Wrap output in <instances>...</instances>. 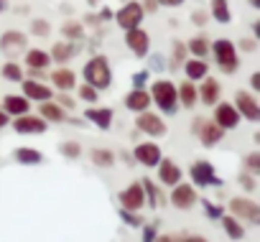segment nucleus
<instances>
[{
  "instance_id": "obj_1",
  "label": "nucleus",
  "mask_w": 260,
  "mask_h": 242,
  "mask_svg": "<svg viewBox=\"0 0 260 242\" xmlns=\"http://www.w3.org/2000/svg\"><path fill=\"white\" fill-rule=\"evenodd\" d=\"M209 54L214 56V64L219 66L222 74H235L240 66V56H237V46L230 39H217L209 41Z\"/></svg>"
},
{
  "instance_id": "obj_2",
  "label": "nucleus",
  "mask_w": 260,
  "mask_h": 242,
  "mask_svg": "<svg viewBox=\"0 0 260 242\" xmlns=\"http://www.w3.org/2000/svg\"><path fill=\"white\" fill-rule=\"evenodd\" d=\"M82 79L84 84H92L94 89H107L112 84V69H110V61L105 56H92L84 69H82Z\"/></svg>"
},
{
  "instance_id": "obj_3",
  "label": "nucleus",
  "mask_w": 260,
  "mask_h": 242,
  "mask_svg": "<svg viewBox=\"0 0 260 242\" xmlns=\"http://www.w3.org/2000/svg\"><path fill=\"white\" fill-rule=\"evenodd\" d=\"M151 102H156L161 107V112H176L179 107V97H176V84L171 79H156L151 84Z\"/></svg>"
},
{
  "instance_id": "obj_4",
  "label": "nucleus",
  "mask_w": 260,
  "mask_h": 242,
  "mask_svg": "<svg viewBox=\"0 0 260 242\" xmlns=\"http://www.w3.org/2000/svg\"><path fill=\"white\" fill-rule=\"evenodd\" d=\"M191 128H194V135L199 138V143L207 146V148L217 146V143L224 138V130L214 123V120H202V117H197Z\"/></svg>"
},
{
  "instance_id": "obj_5",
  "label": "nucleus",
  "mask_w": 260,
  "mask_h": 242,
  "mask_svg": "<svg viewBox=\"0 0 260 242\" xmlns=\"http://www.w3.org/2000/svg\"><path fill=\"white\" fill-rule=\"evenodd\" d=\"M143 16H146V11H143V6L138 3V0H125V6L115 13V21H117V26L120 28H136V26H141L143 23Z\"/></svg>"
},
{
  "instance_id": "obj_6",
  "label": "nucleus",
  "mask_w": 260,
  "mask_h": 242,
  "mask_svg": "<svg viewBox=\"0 0 260 242\" xmlns=\"http://www.w3.org/2000/svg\"><path fill=\"white\" fill-rule=\"evenodd\" d=\"M136 128H138L141 133L151 135V138H164V135L169 133V128H166V123H164V117L156 115V112H148V110L138 112V117H136Z\"/></svg>"
},
{
  "instance_id": "obj_7",
  "label": "nucleus",
  "mask_w": 260,
  "mask_h": 242,
  "mask_svg": "<svg viewBox=\"0 0 260 242\" xmlns=\"http://www.w3.org/2000/svg\"><path fill=\"white\" fill-rule=\"evenodd\" d=\"M189 176L194 181V186H222V179H217L214 174V166L209 161H194L191 168H189Z\"/></svg>"
},
{
  "instance_id": "obj_8",
  "label": "nucleus",
  "mask_w": 260,
  "mask_h": 242,
  "mask_svg": "<svg viewBox=\"0 0 260 242\" xmlns=\"http://www.w3.org/2000/svg\"><path fill=\"white\" fill-rule=\"evenodd\" d=\"M46 128H49V123L41 117V115H18L16 120H13V130L18 133V135H41V133H46Z\"/></svg>"
},
{
  "instance_id": "obj_9",
  "label": "nucleus",
  "mask_w": 260,
  "mask_h": 242,
  "mask_svg": "<svg viewBox=\"0 0 260 242\" xmlns=\"http://www.w3.org/2000/svg\"><path fill=\"white\" fill-rule=\"evenodd\" d=\"M26 49H28V39H26V33H21V31H6L3 36H0V51H3L8 59H16L18 54H26Z\"/></svg>"
},
{
  "instance_id": "obj_10",
  "label": "nucleus",
  "mask_w": 260,
  "mask_h": 242,
  "mask_svg": "<svg viewBox=\"0 0 260 242\" xmlns=\"http://www.w3.org/2000/svg\"><path fill=\"white\" fill-rule=\"evenodd\" d=\"M141 206H146V191H143V184L136 181V184H130L127 189L120 191V209L141 212Z\"/></svg>"
},
{
  "instance_id": "obj_11",
  "label": "nucleus",
  "mask_w": 260,
  "mask_h": 242,
  "mask_svg": "<svg viewBox=\"0 0 260 242\" xmlns=\"http://www.w3.org/2000/svg\"><path fill=\"white\" fill-rule=\"evenodd\" d=\"M240 112L235 110V105L232 102H217L214 105V123L227 133V130H235L237 125H240Z\"/></svg>"
},
{
  "instance_id": "obj_12",
  "label": "nucleus",
  "mask_w": 260,
  "mask_h": 242,
  "mask_svg": "<svg viewBox=\"0 0 260 242\" xmlns=\"http://www.w3.org/2000/svg\"><path fill=\"white\" fill-rule=\"evenodd\" d=\"M197 189L194 186H189V184H184V181H179L176 186H171V196H169V201H171V206H176V209H191L194 204H197Z\"/></svg>"
},
{
  "instance_id": "obj_13",
  "label": "nucleus",
  "mask_w": 260,
  "mask_h": 242,
  "mask_svg": "<svg viewBox=\"0 0 260 242\" xmlns=\"http://www.w3.org/2000/svg\"><path fill=\"white\" fill-rule=\"evenodd\" d=\"M125 44H127V49L133 51L136 56H148V51H151V36H148V31L141 28V26L127 28V33H125Z\"/></svg>"
},
{
  "instance_id": "obj_14",
  "label": "nucleus",
  "mask_w": 260,
  "mask_h": 242,
  "mask_svg": "<svg viewBox=\"0 0 260 242\" xmlns=\"http://www.w3.org/2000/svg\"><path fill=\"white\" fill-rule=\"evenodd\" d=\"M235 110L240 112V117L250 120V123H257V117H260V107H257V99L252 92H245L240 89L235 94Z\"/></svg>"
},
{
  "instance_id": "obj_15",
  "label": "nucleus",
  "mask_w": 260,
  "mask_h": 242,
  "mask_svg": "<svg viewBox=\"0 0 260 242\" xmlns=\"http://www.w3.org/2000/svg\"><path fill=\"white\" fill-rule=\"evenodd\" d=\"M21 82H23V97L31 99V102H46V99L54 97L51 87L44 84L41 79H21Z\"/></svg>"
},
{
  "instance_id": "obj_16",
  "label": "nucleus",
  "mask_w": 260,
  "mask_h": 242,
  "mask_svg": "<svg viewBox=\"0 0 260 242\" xmlns=\"http://www.w3.org/2000/svg\"><path fill=\"white\" fill-rule=\"evenodd\" d=\"M230 212L235 219H247V222H257V204L252 199H242V196H235L230 201Z\"/></svg>"
},
{
  "instance_id": "obj_17",
  "label": "nucleus",
  "mask_w": 260,
  "mask_h": 242,
  "mask_svg": "<svg viewBox=\"0 0 260 242\" xmlns=\"http://www.w3.org/2000/svg\"><path fill=\"white\" fill-rule=\"evenodd\" d=\"M133 156H136V161L141 163V166H148V168H156L158 166V161H161V148L156 146V143H138L136 146V151H133Z\"/></svg>"
},
{
  "instance_id": "obj_18",
  "label": "nucleus",
  "mask_w": 260,
  "mask_h": 242,
  "mask_svg": "<svg viewBox=\"0 0 260 242\" xmlns=\"http://www.w3.org/2000/svg\"><path fill=\"white\" fill-rule=\"evenodd\" d=\"M197 97H199L204 105H212V107H214V105L219 102V97H222V87H219V82H217L214 77L207 74V77L202 79V87L197 89Z\"/></svg>"
},
{
  "instance_id": "obj_19",
  "label": "nucleus",
  "mask_w": 260,
  "mask_h": 242,
  "mask_svg": "<svg viewBox=\"0 0 260 242\" xmlns=\"http://www.w3.org/2000/svg\"><path fill=\"white\" fill-rule=\"evenodd\" d=\"M84 117L89 120L92 125H97L100 130H107L112 125V110L110 107H97V105H89L84 110Z\"/></svg>"
},
{
  "instance_id": "obj_20",
  "label": "nucleus",
  "mask_w": 260,
  "mask_h": 242,
  "mask_svg": "<svg viewBox=\"0 0 260 242\" xmlns=\"http://www.w3.org/2000/svg\"><path fill=\"white\" fill-rule=\"evenodd\" d=\"M156 168H158V179H161V184H166V186H176V184L181 181V168H179L171 158H161Z\"/></svg>"
},
{
  "instance_id": "obj_21",
  "label": "nucleus",
  "mask_w": 260,
  "mask_h": 242,
  "mask_svg": "<svg viewBox=\"0 0 260 242\" xmlns=\"http://www.w3.org/2000/svg\"><path fill=\"white\" fill-rule=\"evenodd\" d=\"M125 107L130 110V112H143V110H148L151 107V94L141 87H133L127 92V97H125Z\"/></svg>"
},
{
  "instance_id": "obj_22",
  "label": "nucleus",
  "mask_w": 260,
  "mask_h": 242,
  "mask_svg": "<svg viewBox=\"0 0 260 242\" xmlns=\"http://www.w3.org/2000/svg\"><path fill=\"white\" fill-rule=\"evenodd\" d=\"M184 74H186L189 82H202V79L209 74V64H207L204 59H197V56L184 59Z\"/></svg>"
},
{
  "instance_id": "obj_23",
  "label": "nucleus",
  "mask_w": 260,
  "mask_h": 242,
  "mask_svg": "<svg viewBox=\"0 0 260 242\" xmlns=\"http://www.w3.org/2000/svg\"><path fill=\"white\" fill-rule=\"evenodd\" d=\"M31 110V99H26L23 94H6L3 99V112L6 115H26Z\"/></svg>"
},
{
  "instance_id": "obj_24",
  "label": "nucleus",
  "mask_w": 260,
  "mask_h": 242,
  "mask_svg": "<svg viewBox=\"0 0 260 242\" xmlns=\"http://www.w3.org/2000/svg\"><path fill=\"white\" fill-rule=\"evenodd\" d=\"M39 115L46 120V123H64V120H67V110H64L59 102H54V99H46V102H41V107H39Z\"/></svg>"
},
{
  "instance_id": "obj_25",
  "label": "nucleus",
  "mask_w": 260,
  "mask_h": 242,
  "mask_svg": "<svg viewBox=\"0 0 260 242\" xmlns=\"http://www.w3.org/2000/svg\"><path fill=\"white\" fill-rule=\"evenodd\" d=\"M51 84H54L59 92H69V89H74V84H77V74H74L72 69H67V66H59V69L51 74Z\"/></svg>"
},
{
  "instance_id": "obj_26",
  "label": "nucleus",
  "mask_w": 260,
  "mask_h": 242,
  "mask_svg": "<svg viewBox=\"0 0 260 242\" xmlns=\"http://www.w3.org/2000/svg\"><path fill=\"white\" fill-rule=\"evenodd\" d=\"M74 54H77V46H74V44H64V41H56V44L51 46V51H49L51 61H56L59 66H64L67 61H72Z\"/></svg>"
},
{
  "instance_id": "obj_27",
  "label": "nucleus",
  "mask_w": 260,
  "mask_h": 242,
  "mask_svg": "<svg viewBox=\"0 0 260 242\" xmlns=\"http://www.w3.org/2000/svg\"><path fill=\"white\" fill-rule=\"evenodd\" d=\"M176 97H179V102H181V107H186V110H191L197 102H199V97H197V87H194V82H181V87H176Z\"/></svg>"
},
{
  "instance_id": "obj_28",
  "label": "nucleus",
  "mask_w": 260,
  "mask_h": 242,
  "mask_svg": "<svg viewBox=\"0 0 260 242\" xmlns=\"http://www.w3.org/2000/svg\"><path fill=\"white\" fill-rule=\"evenodd\" d=\"M26 64L28 69H46L51 64V56L44 49H26Z\"/></svg>"
},
{
  "instance_id": "obj_29",
  "label": "nucleus",
  "mask_w": 260,
  "mask_h": 242,
  "mask_svg": "<svg viewBox=\"0 0 260 242\" xmlns=\"http://www.w3.org/2000/svg\"><path fill=\"white\" fill-rule=\"evenodd\" d=\"M219 219H222V229L227 232L230 239H242L245 237V227H242L240 219H235L232 214H222Z\"/></svg>"
},
{
  "instance_id": "obj_30",
  "label": "nucleus",
  "mask_w": 260,
  "mask_h": 242,
  "mask_svg": "<svg viewBox=\"0 0 260 242\" xmlns=\"http://www.w3.org/2000/svg\"><path fill=\"white\" fill-rule=\"evenodd\" d=\"M212 18L222 26H227L232 21V11H230V0H212Z\"/></svg>"
},
{
  "instance_id": "obj_31",
  "label": "nucleus",
  "mask_w": 260,
  "mask_h": 242,
  "mask_svg": "<svg viewBox=\"0 0 260 242\" xmlns=\"http://www.w3.org/2000/svg\"><path fill=\"white\" fill-rule=\"evenodd\" d=\"M13 156H16V161H18L21 166H39V163L44 161L41 151H36V148H18Z\"/></svg>"
},
{
  "instance_id": "obj_32",
  "label": "nucleus",
  "mask_w": 260,
  "mask_h": 242,
  "mask_svg": "<svg viewBox=\"0 0 260 242\" xmlns=\"http://www.w3.org/2000/svg\"><path fill=\"white\" fill-rule=\"evenodd\" d=\"M186 51H189L191 56H197V59H204V56L209 54V39H207V36H194V39L186 44Z\"/></svg>"
},
{
  "instance_id": "obj_33",
  "label": "nucleus",
  "mask_w": 260,
  "mask_h": 242,
  "mask_svg": "<svg viewBox=\"0 0 260 242\" xmlns=\"http://www.w3.org/2000/svg\"><path fill=\"white\" fill-rule=\"evenodd\" d=\"M89 156H92V163L100 166V168H110V166H115V153L107 151V148H94Z\"/></svg>"
},
{
  "instance_id": "obj_34",
  "label": "nucleus",
  "mask_w": 260,
  "mask_h": 242,
  "mask_svg": "<svg viewBox=\"0 0 260 242\" xmlns=\"http://www.w3.org/2000/svg\"><path fill=\"white\" fill-rule=\"evenodd\" d=\"M0 74H3L6 82H21V79H23V69H21V64H18L16 59L6 61L3 69H0Z\"/></svg>"
},
{
  "instance_id": "obj_35",
  "label": "nucleus",
  "mask_w": 260,
  "mask_h": 242,
  "mask_svg": "<svg viewBox=\"0 0 260 242\" xmlns=\"http://www.w3.org/2000/svg\"><path fill=\"white\" fill-rule=\"evenodd\" d=\"M61 33H64L69 41H79V39H84V26H82L79 21H67V23L61 26Z\"/></svg>"
},
{
  "instance_id": "obj_36",
  "label": "nucleus",
  "mask_w": 260,
  "mask_h": 242,
  "mask_svg": "<svg viewBox=\"0 0 260 242\" xmlns=\"http://www.w3.org/2000/svg\"><path fill=\"white\" fill-rule=\"evenodd\" d=\"M79 99L87 105H97L100 102V89H94L92 84H82L79 87Z\"/></svg>"
},
{
  "instance_id": "obj_37",
  "label": "nucleus",
  "mask_w": 260,
  "mask_h": 242,
  "mask_svg": "<svg viewBox=\"0 0 260 242\" xmlns=\"http://www.w3.org/2000/svg\"><path fill=\"white\" fill-rule=\"evenodd\" d=\"M143 184V191L148 194V201H151V206H158V204H164V196H158V189L146 179V181H141Z\"/></svg>"
},
{
  "instance_id": "obj_38",
  "label": "nucleus",
  "mask_w": 260,
  "mask_h": 242,
  "mask_svg": "<svg viewBox=\"0 0 260 242\" xmlns=\"http://www.w3.org/2000/svg\"><path fill=\"white\" fill-rule=\"evenodd\" d=\"M31 33L34 36H49L51 33V26H49V21H44V18H36V21H31Z\"/></svg>"
},
{
  "instance_id": "obj_39",
  "label": "nucleus",
  "mask_w": 260,
  "mask_h": 242,
  "mask_svg": "<svg viewBox=\"0 0 260 242\" xmlns=\"http://www.w3.org/2000/svg\"><path fill=\"white\" fill-rule=\"evenodd\" d=\"M61 156H67V158H79L82 156V146L79 143H74V141H67V143H61Z\"/></svg>"
},
{
  "instance_id": "obj_40",
  "label": "nucleus",
  "mask_w": 260,
  "mask_h": 242,
  "mask_svg": "<svg viewBox=\"0 0 260 242\" xmlns=\"http://www.w3.org/2000/svg\"><path fill=\"white\" fill-rule=\"evenodd\" d=\"M120 217H122V222L125 224H130V227H141L143 224V219L136 214V212H127V209H120Z\"/></svg>"
},
{
  "instance_id": "obj_41",
  "label": "nucleus",
  "mask_w": 260,
  "mask_h": 242,
  "mask_svg": "<svg viewBox=\"0 0 260 242\" xmlns=\"http://www.w3.org/2000/svg\"><path fill=\"white\" fill-rule=\"evenodd\" d=\"M186 56H189V51H186V44H181V41H174V61H176V64H181Z\"/></svg>"
},
{
  "instance_id": "obj_42",
  "label": "nucleus",
  "mask_w": 260,
  "mask_h": 242,
  "mask_svg": "<svg viewBox=\"0 0 260 242\" xmlns=\"http://www.w3.org/2000/svg\"><path fill=\"white\" fill-rule=\"evenodd\" d=\"M245 166H247V168H250V174L255 176V174L260 171V156H257V153H250V156H247V161H245Z\"/></svg>"
},
{
  "instance_id": "obj_43",
  "label": "nucleus",
  "mask_w": 260,
  "mask_h": 242,
  "mask_svg": "<svg viewBox=\"0 0 260 242\" xmlns=\"http://www.w3.org/2000/svg\"><path fill=\"white\" fill-rule=\"evenodd\" d=\"M237 181H240V186H242L245 191H255V186H257V184H255V179H252L250 174H240V179H237Z\"/></svg>"
},
{
  "instance_id": "obj_44",
  "label": "nucleus",
  "mask_w": 260,
  "mask_h": 242,
  "mask_svg": "<svg viewBox=\"0 0 260 242\" xmlns=\"http://www.w3.org/2000/svg\"><path fill=\"white\" fill-rule=\"evenodd\" d=\"M202 206L207 209V214H209L212 219H219V217H222V206H214V204H212V201H207V199L202 201Z\"/></svg>"
},
{
  "instance_id": "obj_45",
  "label": "nucleus",
  "mask_w": 260,
  "mask_h": 242,
  "mask_svg": "<svg viewBox=\"0 0 260 242\" xmlns=\"http://www.w3.org/2000/svg\"><path fill=\"white\" fill-rule=\"evenodd\" d=\"M255 49H257L255 39H242V41H240V51H247V54H252Z\"/></svg>"
},
{
  "instance_id": "obj_46",
  "label": "nucleus",
  "mask_w": 260,
  "mask_h": 242,
  "mask_svg": "<svg viewBox=\"0 0 260 242\" xmlns=\"http://www.w3.org/2000/svg\"><path fill=\"white\" fill-rule=\"evenodd\" d=\"M174 242H209V239L202 237V234H186V237H179V239H174Z\"/></svg>"
},
{
  "instance_id": "obj_47",
  "label": "nucleus",
  "mask_w": 260,
  "mask_h": 242,
  "mask_svg": "<svg viewBox=\"0 0 260 242\" xmlns=\"http://www.w3.org/2000/svg\"><path fill=\"white\" fill-rule=\"evenodd\" d=\"M207 18H209V16H207L204 11H194V16H191V21H194L197 26H204V23H207Z\"/></svg>"
},
{
  "instance_id": "obj_48",
  "label": "nucleus",
  "mask_w": 260,
  "mask_h": 242,
  "mask_svg": "<svg viewBox=\"0 0 260 242\" xmlns=\"http://www.w3.org/2000/svg\"><path fill=\"white\" fill-rule=\"evenodd\" d=\"M146 82H148V72H138V74L133 77V84H136L138 89H141V87H143Z\"/></svg>"
},
{
  "instance_id": "obj_49",
  "label": "nucleus",
  "mask_w": 260,
  "mask_h": 242,
  "mask_svg": "<svg viewBox=\"0 0 260 242\" xmlns=\"http://www.w3.org/2000/svg\"><path fill=\"white\" fill-rule=\"evenodd\" d=\"M56 102H59L64 110H72V107H74V99H72V97H67V94H59V97H56Z\"/></svg>"
},
{
  "instance_id": "obj_50",
  "label": "nucleus",
  "mask_w": 260,
  "mask_h": 242,
  "mask_svg": "<svg viewBox=\"0 0 260 242\" xmlns=\"http://www.w3.org/2000/svg\"><path fill=\"white\" fill-rule=\"evenodd\" d=\"M158 234H156V227H143V242H153Z\"/></svg>"
},
{
  "instance_id": "obj_51",
  "label": "nucleus",
  "mask_w": 260,
  "mask_h": 242,
  "mask_svg": "<svg viewBox=\"0 0 260 242\" xmlns=\"http://www.w3.org/2000/svg\"><path fill=\"white\" fill-rule=\"evenodd\" d=\"M143 6V3H141ZM158 8V0H146V6H143V11H148V13H153Z\"/></svg>"
},
{
  "instance_id": "obj_52",
  "label": "nucleus",
  "mask_w": 260,
  "mask_h": 242,
  "mask_svg": "<svg viewBox=\"0 0 260 242\" xmlns=\"http://www.w3.org/2000/svg\"><path fill=\"white\" fill-rule=\"evenodd\" d=\"M158 3H161V6H166V8H179V6L184 3V0H158Z\"/></svg>"
},
{
  "instance_id": "obj_53",
  "label": "nucleus",
  "mask_w": 260,
  "mask_h": 242,
  "mask_svg": "<svg viewBox=\"0 0 260 242\" xmlns=\"http://www.w3.org/2000/svg\"><path fill=\"white\" fill-rule=\"evenodd\" d=\"M250 84H252V92H257V89H260V74H257V72L250 77Z\"/></svg>"
},
{
  "instance_id": "obj_54",
  "label": "nucleus",
  "mask_w": 260,
  "mask_h": 242,
  "mask_svg": "<svg viewBox=\"0 0 260 242\" xmlns=\"http://www.w3.org/2000/svg\"><path fill=\"white\" fill-rule=\"evenodd\" d=\"M8 123H11V115H6L3 110H0V130H3V128H6Z\"/></svg>"
},
{
  "instance_id": "obj_55",
  "label": "nucleus",
  "mask_w": 260,
  "mask_h": 242,
  "mask_svg": "<svg viewBox=\"0 0 260 242\" xmlns=\"http://www.w3.org/2000/svg\"><path fill=\"white\" fill-rule=\"evenodd\" d=\"M153 242H174V237H171V234H161V237H156Z\"/></svg>"
},
{
  "instance_id": "obj_56",
  "label": "nucleus",
  "mask_w": 260,
  "mask_h": 242,
  "mask_svg": "<svg viewBox=\"0 0 260 242\" xmlns=\"http://www.w3.org/2000/svg\"><path fill=\"white\" fill-rule=\"evenodd\" d=\"M102 18H105V21L112 18V11H110V8H102Z\"/></svg>"
},
{
  "instance_id": "obj_57",
  "label": "nucleus",
  "mask_w": 260,
  "mask_h": 242,
  "mask_svg": "<svg viewBox=\"0 0 260 242\" xmlns=\"http://www.w3.org/2000/svg\"><path fill=\"white\" fill-rule=\"evenodd\" d=\"M250 6H252V8H257V6H260V0H250Z\"/></svg>"
},
{
  "instance_id": "obj_58",
  "label": "nucleus",
  "mask_w": 260,
  "mask_h": 242,
  "mask_svg": "<svg viewBox=\"0 0 260 242\" xmlns=\"http://www.w3.org/2000/svg\"><path fill=\"white\" fill-rule=\"evenodd\" d=\"M3 8H6V3H3V0H0V13H3Z\"/></svg>"
},
{
  "instance_id": "obj_59",
  "label": "nucleus",
  "mask_w": 260,
  "mask_h": 242,
  "mask_svg": "<svg viewBox=\"0 0 260 242\" xmlns=\"http://www.w3.org/2000/svg\"><path fill=\"white\" fill-rule=\"evenodd\" d=\"M87 3H89V6H97V0H87Z\"/></svg>"
}]
</instances>
